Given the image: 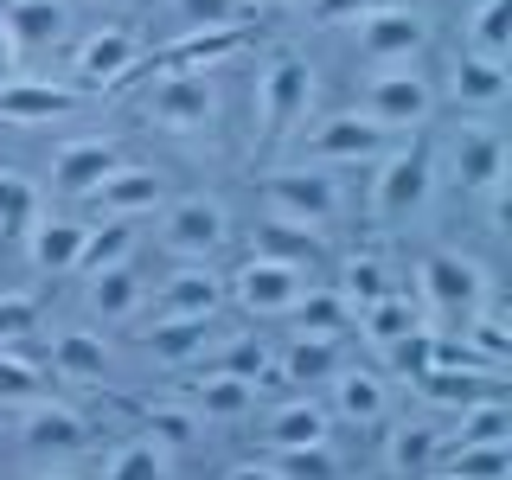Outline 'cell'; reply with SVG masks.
Listing matches in <instances>:
<instances>
[{
    "label": "cell",
    "instance_id": "cell-1",
    "mask_svg": "<svg viewBox=\"0 0 512 480\" xmlns=\"http://www.w3.org/2000/svg\"><path fill=\"white\" fill-rule=\"evenodd\" d=\"M487 301H493V276H487V263H474V256L429 250L423 263H416V308H423L429 333H461Z\"/></svg>",
    "mask_w": 512,
    "mask_h": 480
},
{
    "label": "cell",
    "instance_id": "cell-2",
    "mask_svg": "<svg viewBox=\"0 0 512 480\" xmlns=\"http://www.w3.org/2000/svg\"><path fill=\"white\" fill-rule=\"evenodd\" d=\"M372 192H365V212H372V224H384V231H397V224H416L429 212V199H436V141L429 135H410L397 141L384 160H372Z\"/></svg>",
    "mask_w": 512,
    "mask_h": 480
},
{
    "label": "cell",
    "instance_id": "cell-3",
    "mask_svg": "<svg viewBox=\"0 0 512 480\" xmlns=\"http://www.w3.org/2000/svg\"><path fill=\"white\" fill-rule=\"evenodd\" d=\"M308 109H314V64L308 52L282 45L256 71V148H288L308 122Z\"/></svg>",
    "mask_w": 512,
    "mask_h": 480
},
{
    "label": "cell",
    "instance_id": "cell-4",
    "mask_svg": "<svg viewBox=\"0 0 512 480\" xmlns=\"http://www.w3.org/2000/svg\"><path fill=\"white\" fill-rule=\"evenodd\" d=\"M256 199H263V218L301 224V231H333L346 218V186L340 173L327 167H301V160H282L256 180Z\"/></svg>",
    "mask_w": 512,
    "mask_h": 480
},
{
    "label": "cell",
    "instance_id": "cell-5",
    "mask_svg": "<svg viewBox=\"0 0 512 480\" xmlns=\"http://www.w3.org/2000/svg\"><path fill=\"white\" fill-rule=\"evenodd\" d=\"M141 116L173 141H218L224 128V96L212 71H167L141 90Z\"/></svg>",
    "mask_w": 512,
    "mask_h": 480
},
{
    "label": "cell",
    "instance_id": "cell-6",
    "mask_svg": "<svg viewBox=\"0 0 512 480\" xmlns=\"http://www.w3.org/2000/svg\"><path fill=\"white\" fill-rule=\"evenodd\" d=\"M436 77L423 71V64H384L359 84V116H372L384 135L410 141V135H429V122H436Z\"/></svg>",
    "mask_w": 512,
    "mask_h": 480
},
{
    "label": "cell",
    "instance_id": "cell-7",
    "mask_svg": "<svg viewBox=\"0 0 512 480\" xmlns=\"http://www.w3.org/2000/svg\"><path fill=\"white\" fill-rule=\"evenodd\" d=\"M397 148V135H384L372 116H359V109H333V116H314V128H301L295 135V160L301 167H372Z\"/></svg>",
    "mask_w": 512,
    "mask_h": 480
},
{
    "label": "cell",
    "instance_id": "cell-8",
    "mask_svg": "<svg viewBox=\"0 0 512 480\" xmlns=\"http://www.w3.org/2000/svg\"><path fill=\"white\" fill-rule=\"evenodd\" d=\"M154 218H160V250L180 263H218V250L231 244V205L218 192H173Z\"/></svg>",
    "mask_w": 512,
    "mask_h": 480
},
{
    "label": "cell",
    "instance_id": "cell-9",
    "mask_svg": "<svg viewBox=\"0 0 512 480\" xmlns=\"http://www.w3.org/2000/svg\"><path fill=\"white\" fill-rule=\"evenodd\" d=\"M429 39H436V32H429V13L410 7V0H384V7L352 20V52L372 64V71H384V64H423Z\"/></svg>",
    "mask_w": 512,
    "mask_h": 480
},
{
    "label": "cell",
    "instance_id": "cell-10",
    "mask_svg": "<svg viewBox=\"0 0 512 480\" xmlns=\"http://www.w3.org/2000/svg\"><path fill=\"white\" fill-rule=\"evenodd\" d=\"M455 180L461 199H480L487 186L506 180V135L487 116H461V128L436 148V180Z\"/></svg>",
    "mask_w": 512,
    "mask_h": 480
},
{
    "label": "cell",
    "instance_id": "cell-11",
    "mask_svg": "<svg viewBox=\"0 0 512 480\" xmlns=\"http://www.w3.org/2000/svg\"><path fill=\"white\" fill-rule=\"evenodd\" d=\"M141 58H148V45H141V32L135 26H96V32H84V39L71 45V84L84 90V96H96V90H116V84H128V77L141 71Z\"/></svg>",
    "mask_w": 512,
    "mask_h": 480
},
{
    "label": "cell",
    "instance_id": "cell-12",
    "mask_svg": "<svg viewBox=\"0 0 512 480\" xmlns=\"http://www.w3.org/2000/svg\"><path fill=\"white\" fill-rule=\"evenodd\" d=\"M308 288V269L295 263H276V256H244V263L224 276V301L231 308H244L250 320H282L288 308H295V295Z\"/></svg>",
    "mask_w": 512,
    "mask_h": 480
},
{
    "label": "cell",
    "instance_id": "cell-13",
    "mask_svg": "<svg viewBox=\"0 0 512 480\" xmlns=\"http://www.w3.org/2000/svg\"><path fill=\"white\" fill-rule=\"evenodd\" d=\"M218 308H224V276L212 263H180L148 288L141 320H218Z\"/></svg>",
    "mask_w": 512,
    "mask_h": 480
},
{
    "label": "cell",
    "instance_id": "cell-14",
    "mask_svg": "<svg viewBox=\"0 0 512 480\" xmlns=\"http://www.w3.org/2000/svg\"><path fill=\"white\" fill-rule=\"evenodd\" d=\"M167 199H173V173H167V167H148V160H122V167L109 173V180L96 186L84 205H90L96 218H128V224H141V218H154Z\"/></svg>",
    "mask_w": 512,
    "mask_h": 480
},
{
    "label": "cell",
    "instance_id": "cell-15",
    "mask_svg": "<svg viewBox=\"0 0 512 480\" xmlns=\"http://www.w3.org/2000/svg\"><path fill=\"white\" fill-rule=\"evenodd\" d=\"M90 96L71 84V77H39V71H20L13 84H0V122L7 128H45V122H64L77 116Z\"/></svg>",
    "mask_w": 512,
    "mask_h": 480
},
{
    "label": "cell",
    "instance_id": "cell-16",
    "mask_svg": "<svg viewBox=\"0 0 512 480\" xmlns=\"http://www.w3.org/2000/svg\"><path fill=\"white\" fill-rule=\"evenodd\" d=\"M20 448L32 461H71V455H84L90 448V416L84 410H71V404H58V397H39L32 410H20Z\"/></svg>",
    "mask_w": 512,
    "mask_h": 480
},
{
    "label": "cell",
    "instance_id": "cell-17",
    "mask_svg": "<svg viewBox=\"0 0 512 480\" xmlns=\"http://www.w3.org/2000/svg\"><path fill=\"white\" fill-rule=\"evenodd\" d=\"M0 26L20 58H52L71 45V0H0Z\"/></svg>",
    "mask_w": 512,
    "mask_h": 480
},
{
    "label": "cell",
    "instance_id": "cell-18",
    "mask_svg": "<svg viewBox=\"0 0 512 480\" xmlns=\"http://www.w3.org/2000/svg\"><path fill=\"white\" fill-rule=\"evenodd\" d=\"M506 90H512L506 58H480V52H468V45H461L436 96H448V103H455L461 116H493V109L506 103Z\"/></svg>",
    "mask_w": 512,
    "mask_h": 480
},
{
    "label": "cell",
    "instance_id": "cell-19",
    "mask_svg": "<svg viewBox=\"0 0 512 480\" xmlns=\"http://www.w3.org/2000/svg\"><path fill=\"white\" fill-rule=\"evenodd\" d=\"M327 416L333 423H359V429H372V423H384L391 416V378L378 372V365H340V372L327 378Z\"/></svg>",
    "mask_w": 512,
    "mask_h": 480
},
{
    "label": "cell",
    "instance_id": "cell-20",
    "mask_svg": "<svg viewBox=\"0 0 512 480\" xmlns=\"http://www.w3.org/2000/svg\"><path fill=\"white\" fill-rule=\"evenodd\" d=\"M116 167H122V141H109V135H77V141H58V154H52V186L64 192V199H90V192L103 186Z\"/></svg>",
    "mask_w": 512,
    "mask_h": 480
},
{
    "label": "cell",
    "instance_id": "cell-21",
    "mask_svg": "<svg viewBox=\"0 0 512 480\" xmlns=\"http://www.w3.org/2000/svg\"><path fill=\"white\" fill-rule=\"evenodd\" d=\"M327 442H333V416L308 391L282 397V404L263 416V455H295V448H327Z\"/></svg>",
    "mask_w": 512,
    "mask_h": 480
},
{
    "label": "cell",
    "instance_id": "cell-22",
    "mask_svg": "<svg viewBox=\"0 0 512 480\" xmlns=\"http://www.w3.org/2000/svg\"><path fill=\"white\" fill-rule=\"evenodd\" d=\"M250 45V32H180V39L154 45L148 58H141L135 77H167V71H218V64H231L237 52Z\"/></svg>",
    "mask_w": 512,
    "mask_h": 480
},
{
    "label": "cell",
    "instance_id": "cell-23",
    "mask_svg": "<svg viewBox=\"0 0 512 480\" xmlns=\"http://www.w3.org/2000/svg\"><path fill=\"white\" fill-rule=\"evenodd\" d=\"M218 320H141L135 327V346L154 352L160 365H173V372H186V365H199L205 352L218 346Z\"/></svg>",
    "mask_w": 512,
    "mask_h": 480
},
{
    "label": "cell",
    "instance_id": "cell-24",
    "mask_svg": "<svg viewBox=\"0 0 512 480\" xmlns=\"http://www.w3.org/2000/svg\"><path fill=\"white\" fill-rule=\"evenodd\" d=\"M448 455V429L429 423V416H416V423H397L391 442H384V468H391L397 480H429L442 468Z\"/></svg>",
    "mask_w": 512,
    "mask_h": 480
},
{
    "label": "cell",
    "instance_id": "cell-25",
    "mask_svg": "<svg viewBox=\"0 0 512 480\" xmlns=\"http://www.w3.org/2000/svg\"><path fill=\"white\" fill-rule=\"evenodd\" d=\"M45 372H52V378H71V384H109L116 359H109L103 333H90V327H58V333H52V352H45Z\"/></svg>",
    "mask_w": 512,
    "mask_h": 480
},
{
    "label": "cell",
    "instance_id": "cell-26",
    "mask_svg": "<svg viewBox=\"0 0 512 480\" xmlns=\"http://www.w3.org/2000/svg\"><path fill=\"white\" fill-rule=\"evenodd\" d=\"M192 378L186 384V404H192V416L199 423H244V416L256 410V384L250 378H231V372H205V365H192Z\"/></svg>",
    "mask_w": 512,
    "mask_h": 480
},
{
    "label": "cell",
    "instance_id": "cell-27",
    "mask_svg": "<svg viewBox=\"0 0 512 480\" xmlns=\"http://www.w3.org/2000/svg\"><path fill=\"white\" fill-rule=\"evenodd\" d=\"M340 365H352L346 359V333H295L282 352H276V372H282V384H327Z\"/></svg>",
    "mask_w": 512,
    "mask_h": 480
},
{
    "label": "cell",
    "instance_id": "cell-28",
    "mask_svg": "<svg viewBox=\"0 0 512 480\" xmlns=\"http://www.w3.org/2000/svg\"><path fill=\"white\" fill-rule=\"evenodd\" d=\"M20 244H26L32 276H71V269H77V250H84V218L39 212V224H32Z\"/></svg>",
    "mask_w": 512,
    "mask_h": 480
},
{
    "label": "cell",
    "instance_id": "cell-29",
    "mask_svg": "<svg viewBox=\"0 0 512 480\" xmlns=\"http://www.w3.org/2000/svg\"><path fill=\"white\" fill-rule=\"evenodd\" d=\"M410 391L436 410H468L480 397H500V372H468V365H429L410 378Z\"/></svg>",
    "mask_w": 512,
    "mask_h": 480
},
{
    "label": "cell",
    "instance_id": "cell-30",
    "mask_svg": "<svg viewBox=\"0 0 512 480\" xmlns=\"http://www.w3.org/2000/svg\"><path fill=\"white\" fill-rule=\"evenodd\" d=\"M135 250H141V224H128V218H96L84 224V250H77V269L71 276H109V269H122V263H135Z\"/></svg>",
    "mask_w": 512,
    "mask_h": 480
},
{
    "label": "cell",
    "instance_id": "cell-31",
    "mask_svg": "<svg viewBox=\"0 0 512 480\" xmlns=\"http://www.w3.org/2000/svg\"><path fill=\"white\" fill-rule=\"evenodd\" d=\"M352 320H359V340L372 346L378 359H384L391 346H404L410 333H429V327H423V308H416L404 288H397V295H384V301H372V308H359Z\"/></svg>",
    "mask_w": 512,
    "mask_h": 480
},
{
    "label": "cell",
    "instance_id": "cell-32",
    "mask_svg": "<svg viewBox=\"0 0 512 480\" xmlns=\"http://www.w3.org/2000/svg\"><path fill=\"white\" fill-rule=\"evenodd\" d=\"M84 295H90V314L103 320V327H122V320L141 314V301H148V282L135 276V263H122V269H109V276H90Z\"/></svg>",
    "mask_w": 512,
    "mask_h": 480
},
{
    "label": "cell",
    "instance_id": "cell-33",
    "mask_svg": "<svg viewBox=\"0 0 512 480\" xmlns=\"http://www.w3.org/2000/svg\"><path fill=\"white\" fill-rule=\"evenodd\" d=\"M39 397H52V372H45L32 352H20V340L0 346V410H32Z\"/></svg>",
    "mask_w": 512,
    "mask_h": 480
},
{
    "label": "cell",
    "instance_id": "cell-34",
    "mask_svg": "<svg viewBox=\"0 0 512 480\" xmlns=\"http://www.w3.org/2000/svg\"><path fill=\"white\" fill-rule=\"evenodd\" d=\"M282 327H295V333H346L352 327V308H346V295L333 282H308L295 295V308L282 314Z\"/></svg>",
    "mask_w": 512,
    "mask_h": 480
},
{
    "label": "cell",
    "instance_id": "cell-35",
    "mask_svg": "<svg viewBox=\"0 0 512 480\" xmlns=\"http://www.w3.org/2000/svg\"><path fill=\"white\" fill-rule=\"evenodd\" d=\"M346 295V308L359 314V308H372V301H384V295H397V269L384 263L378 250H359V256H346L340 263V282H333Z\"/></svg>",
    "mask_w": 512,
    "mask_h": 480
},
{
    "label": "cell",
    "instance_id": "cell-36",
    "mask_svg": "<svg viewBox=\"0 0 512 480\" xmlns=\"http://www.w3.org/2000/svg\"><path fill=\"white\" fill-rule=\"evenodd\" d=\"M256 256H276V263H295V269H320V263H327V244H320V231L263 218V224H256Z\"/></svg>",
    "mask_w": 512,
    "mask_h": 480
},
{
    "label": "cell",
    "instance_id": "cell-37",
    "mask_svg": "<svg viewBox=\"0 0 512 480\" xmlns=\"http://www.w3.org/2000/svg\"><path fill=\"white\" fill-rule=\"evenodd\" d=\"M461 45L480 58H512V0H474L461 20Z\"/></svg>",
    "mask_w": 512,
    "mask_h": 480
},
{
    "label": "cell",
    "instance_id": "cell-38",
    "mask_svg": "<svg viewBox=\"0 0 512 480\" xmlns=\"http://www.w3.org/2000/svg\"><path fill=\"white\" fill-rule=\"evenodd\" d=\"M39 212H45L39 186L20 167H0V244H20L32 224H39Z\"/></svg>",
    "mask_w": 512,
    "mask_h": 480
},
{
    "label": "cell",
    "instance_id": "cell-39",
    "mask_svg": "<svg viewBox=\"0 0 512 480\" xmlns=\"http://www.w3.org/2000/svg\"><path fill=\"white\" fill-rule=\"evenodd\" d=\"M455 480H512V442H448L442 468Z\"/></svg>",
    "mask_w": 512,
    "mask_h": 480
},
{
    "label": "cell",
    "instance_id": "cell-40",
    "mask_svg": "<svg viewBox=\"0 0 512 480\" xmlns=\"http://www.w3.org/2000/svg\"><path fill=\"white\" fill-rule=\"evenodd\" d=\"M141 423H148V442H160L173 455V448H192L199 442V416H192V404L186 397H148V404H141Z\"/></svg>",
    "mask_w": 512,
    "mask_h": 480
},
{
    "label": "cell",
    "instance_id": "cell-41",
    "mask_svg": "<svg viewBox=\"0 0 512 480\" xmlns=\"http://www.w3.org/2000/svg\"><path fill=\"white\" fill-rule=\"evenodd\" d=\"M180 32H244L250 0H167Z\"/></svg>",
    "mask_w": 512,
    "mask_h": 480
},
{
    "label": "cell",
    "instance_id": "cell-42",
    "mask_svg": "<svg viewBox=\"0 0 512 480\" xmlns=\"http://www.w3.org/2000/svg\"><path fill=\"white\" fill-rule=\"evenodd\" d=\"M167 474H173V455L160 442H148V436L122 442L116 455H109V468H103V480H167Z\"/></svg>",
    "mask_w": 512,
    "mask_h": 480
},
{
    "label": "cell",
    "instance_id": "cell-43",
    "mask_svg": "<svg viewBox=\"0 0 512 480\" xmlns=\"http://www.w3.org/2000/svg\"><path fill=\"white\" fill-rule=\"evenodd\" d=\"M506 429H512L506 397H480V404L455 410V429H448V442H506Z\"/></svg>",
    "mask_w": 512,
    "mask_h": 480
},
{
    "label": "cell",
    "instance_id": "cell-44",
    "mask_svg": "<svg viewBox=\"0 0 512 480\" xmlns=\"http://www.w3.org/2000/svg\"><path fill=\"white\" fill-rule=\"evenodd\" d=\"M282 468V480H340V455L327 448H295V455H269Z\"/></svg>",
    "mask_w": 512,
    "mask_h": 480
},
{
    "label": "cell",
    "instance_id": "cell-45",
    "mask_svg": "<svg viewBox=\"0 0 512 480\" xmlns=\"http://www.w3.org/2000/svg\"><path fill=\"white\" fill-rule=\"evenodd\" d=\"M39 320V295L32 288H13V295H0V346H13L20 333Z\"/></svg>",
    "mask_w": 512,
    "mask_h": 480
},
{
    "label": "cell",
    "instance_id": "cell-46",
    "mask_svg": "<svg viewBox=\"0 0 512 480\" xmlns=\"http://www.w3.org/2000/svg\"><path fill=\"white\" fill-rule=\"evenodd\" d=\"M372 7H384V0H308V26H352Z\"/></svg>",
    "mask_w": 512,
    "mask_h": 480
},
{
    "label": "cell",
    "instance_id": "cell-47",
    "mask_svg": "<svg viewBox=\"0 0 512 480\" xmlns=\"http://www.w3.org/2000/svg\"><path fill=\"white\" fill-rule=\"evenodd\" d=\"M218 480H282V468H276L269 455H244V461H231Z\"/></svg>",
    "mask_w": 512,
    "mask_h": 480
},
{
    "label": "cell",
    "instance_id": "cell-48",
    "mask_svg": "<svg viewBox=\"0 0 512 480\" xmlns=\"http://www.w3.org/2000/svg\"><path fill=\"white\" fill-rule=\"evenodd\" d=\"M20 71H26V58H20V45L7 39V26H0V84H13Z\"/></svg>",
    "mask_w": 512,
    "mask_h": 480
},
{
    "label": "cell",
    "instance_id": "cell-49",
    "mask_svg": "<svg viewBox=\"0 0 512 480\" xmlns=\"http://www.w3.org/2000/svg\"><path fill=\"white\" fill-rule=\"evenodd\" d=\"M32 480H77V474H64V468H39Z\"/></svg>",
    "mask_w": 512,
    "mask_h": 480
},
{
    "label": "cell",
    "instance_id": "cell-50",
    "mask_svg": "<svg viewBox=\"0 0 512 480\" xmlns=\"http://www.w3.org/2000/svg\"><path fill=\"white\" fill-rule=\"evenodd\" d=\"M250 7H288V0H250Z\"/></svg>",
    "mask_w": 512,
    "mask_h": 480
},
{
    "label": "cell",
    "instance_id": "cell-51",
    "mask_svg": "<svg viewBox=\"0 0 512 480\" xmlns=\"http://www.w3.org/2000/svg\"><path fill=\"white\" fill-rule=\"evenodd\" d=\"M429 480H455V474H429Z\"/></svg>",
    "mask_w": 512,
    "mask_h": 480
}]
</instances>
